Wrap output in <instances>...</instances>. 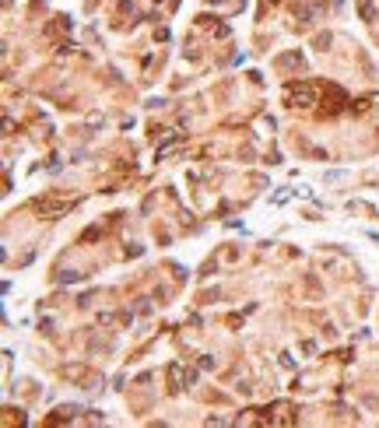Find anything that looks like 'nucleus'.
I'll use <instances>...</instances> for the list:
<instances>
[{"instance_id":"obj_1","label":"nucleus","mask_w":379,"mask_h":428,"mask_svg":"<svg viewBox=\"0 0 379 428\" xmlns=\"http://www.w3.org/2000/svg\"><path fill=\"white\" fill-rule=\"evenodd\" d=\"M291 102H305V106H313V102H316V92H313V88H302V92H295V88H291Z\"/></svg>"}]
</instances>
